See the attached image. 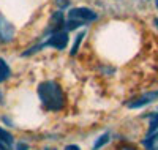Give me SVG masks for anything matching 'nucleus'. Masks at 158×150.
I'll return each mask as SVG.
<instances>
[{
	"instance_id": "obj_1",
	"label": "nucleus",
	"mask_w": 158,
	"mask_h": 150,
	"mask_svg": "<svg viewBox=\"0 0 158 150\" xmlns=\"http://www.w3.org/2000/svg\"><path fill=\"white\" fill-rule=\"evenodd\" d=\"M38 97L48 111H60L65 106V97L60 85L54 81H44L38 85Z\"/></svg>"
},
{
	"instance_id": "obj_2",
	"label": "nucleus",
	"mask_w": 158,
	"mask_h": 150,
	"mask_svg": "<svg viewBox=\"0 0 158 150\" xmlns=\"http://www.w3.org/2000/svg\"><path fill=\"white\" fill-rule=\"evenodd\" d=\"M97 19V13H94L89 8H73L68 13V21H67V30H74L79 25L94 22Z\"/></svg>"
},
{
	"instance_id": "obj_3",
	"label": "nucleus",
	"mask_w": 158,
	"mask_h": 150,
	"mask_svg": "<svg viewBox=\"0 0 158 150\" xmlns=\"http://www.w3.org/2000/svg\"><path fill=\"white\" fill-rule=\"evenodd\" d=\"M155 100H158V92H147V93H144L142 97H139V98H136L133 101H130L128 103V107L138 109V107H142V106H146V104H150Z\"/></svg>"
},
{
	"instance_id": "obj_4",
	"label": "nucleus",
	"mask_w": 158,
	"mask_h": 150,
	"mask_svg": "<svg viewBox=\"0 0 158 150\" xmlns=\"http://www.w3.org/2000/svg\"><path fill=\"white\" fill-rule=\"evenodd\" d=\"M13 36H15V27L3 16H0V40L2 41H11Z\"/></svg>"
},
{
	"instance_id": "obj_5",
	"label": "nucleus",
	"mask_w": 158,
	"mask_h": 150,
	"mask_svg": "<svg viewBox=\"0 0 158 150\" xmlns=\"http://www.w3.org/2000/svg\"><path fill=\"white\" fill-rule=\"evenodd\" d=\"M13 142H15V139H13V134L8 133L6 130L0 128V148H8L13 145Z\"/></svg>"
},
{
	"instance_id": "obj_6",
	"label": "nucleus",
	"mask_w": 158,
	"mask_h": 150,
	"mask_svg": "<svg viewBox=\"0 0 158 150\" xmlns=\"http://www.w3.org/2000/svg\"><path fill=\"white\" fill-rule=\"evenodd\" d=\"M11 71H10V66L8 63L3 60V59H0V82H3V81H6L10 77Z\"/></svg>"
},
{
	"instance_id": "obj_7",
	"label": "nucleus",
	"mask_w": 158,
	"mask_h": 150,
	"mask_svg": "<svg viewBox=\"0 0 158 150\" xmlns=\"http://www.w3.org/2000/svg\"><path fill=\"white\" fill-rule=\"evenodd\" d=\"M142 144L146 145L147 148H150V150H156V148H153V147L158 145V133H156V134H150V136H147V139H144Z\"/></svg>"
},
{
	"instance_id": "obj_8",
	"label": "nucleus",
	"mask_w": 158,
	"mask_h": 150,
	"mask_svg": "<svg viewBox=\"0 0 158 150\" xmlns=\"http://www.w3.org/2000/svg\"><path fill=\"white\" fill-rule=\"evenodd\" d=\"M109 142V133H104V134H101L100 138L97 139V142L94 144V150H100L103 145H106Z\"/></svg>"
},
{
	"instance_id": "obj_9",
	"label": "nucleus",
	"mask_w": 158,
	"mask_h": 150,
	"mask_svg": "<svg viewBox=\"0 0 158 150\" xmlns=\"http://www.w3.org/2000/svg\"><path fill=\"white\" fill-rule=\"evenodd\" d=\"M149 119H150V127H149V136H150L158 130V114H149Z\"/></svg>"
},
{
	"instance_id": "obj_10",
	"label": "nucleus",
	"mask_w": 158,
	"mask_h": 150,
	"mask_svg": "<svg viewBox=\"0 0 158 150\" xmlns=\"http://www.w3.org/2000/svg\"><path fill=\"white\" fill-rule=\"evenodd\" d=\"M84 36H85V32H79V33H77L76 41H74V44H73V48H71V56H74V54L77 52V48H79V44H81V41H82Z\"/></svg>"
},
{
	"instance_id": "obj_11",
	"label": "nucleus",
	"mask_w": 158,
	"mask_h": 150,
	"mask_svg": "<svg viewBox=\"0 0 158 150\" xmlns=\"http://www.w3.org/2000/svg\"><path fill=\"white\" fill-rule=\"evenodd\" d=\"M65 150H79V147L77 145H67V147H65Z\"/></svg>"
},
{
	"instance_id": "obj_12",
	"label": "nucleus",
	"mask_w": 158,
	"mask_h": 150,
	"mask_svg": "<svg viewBox=\"0 0 158 150\" xmlns=\"http://www.w3.org/2000/svg\"><path fill=\"white\" fill-rule=\"evenodd\" d=\"M120 150H136L135 147H131V145H122Z\"/></svg>"
},
{
	"instance_id": "obj_13",
	"label": "nucleus",
	"mask_w": 158,
	"mask_h": 150,
	"mask_svg": "<svg viewBox=\"0 0 158 150\" xmlns=\"http://www.w3.org/2000/svg\"><path fill=\"white\" fill-rule=\"evenodd\" d=\"M153 24L156 25V29H158V19H153Z\"/></svg>"
},
{
	"instance_id": "obj_14",
	"label": "nucleus",
	"mask_w": 158,
	"mask_h": 150,
	"mask_svg": "<svg viewBox=\"0 0 158 150\" xmlns=\"http://www.w3.org/2000/svg\"><path fill=\"white\" fill-rule=\"evenodd\" d=\"M155 5H156V8H158V0H155Z\"/></svg>"
},
{
	"instance_id": "obj_15",
	"label": "nucleus",
	"mask_w": 158,
	"mask_h": 150,
	"mask_svg": "<svg viewBox=\"0 0 158 150\" xmlns=\"http://www.w3.org/2000/svg\"><path fill=\"white\" fill-rule=\"evenodd\" d=\"M0 150H5V148H0Z\"/></svg>"
},
{
	"instance_id": "obj_16",
	"label": "nucleus",
	"mask_w": 158,
	"mask_h": 150,
	"mask_svg": "<svg viewBox=\"0 0 158 150\" xmlns=\"http://www.w3.org/2000/svg\"><path fill=\"white\" fill-rule=\"evenodd\" d=\"M156 111H158V109H156Z\"/></svg>"
}]
</instances>
